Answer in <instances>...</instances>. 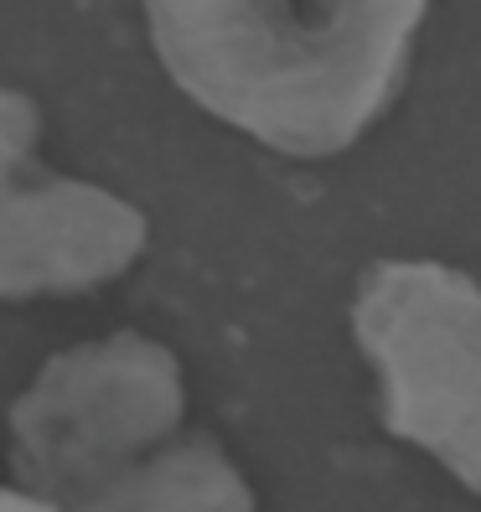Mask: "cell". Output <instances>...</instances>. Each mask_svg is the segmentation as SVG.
<instances>
[{
	"label": "cell",
	"mask_w": 481,
	"mask_h": 512,
	"mask_svg": "<svg viewBox=\"0 0 481 512\" xmlns=\"http://www.w3.org/2000/svg\"><path fill=\"white\" fill-rule=\"evenodd\" d=\"M166 78L295 161H326L363 140L409 78V47L430 0H140Z\"/></svg>",
	"instance_id": "cell-1"
},
{
	"label": "cell",
	"mask_w": 481,
	"mask_h": 512,
	"mask_svg": "<svg viewBox=\"0 0 481 512\" xmlns=\"http://www.w3.org/2000/svg\"><path fill=\"white\" fill-rule=\"evenodd\" d=\"M352 337L383 430L481 497V285L440 259H383L357 280Z\"/></svg>",
	"instance_id": "cell-2"
},
{
	"label": "cell",
	"mask_w": 481,
	"mask_h": 512,
	"mask_svg": "<svg viewBox=\"0 0 481 512\" xmlns=\"http://www.w3.org/2000/svg\"><path fill=\"white\" fill-rule=\"evenodd\" d=\"M187 383L176 352L114 331L52 352L6 414L16 487L63 502L182 430Z\"/></svg>",
	"instance_id": "cell-3"
},
{
	"label": "cell",
	"mask_w": 481,
	"mask_h": 512,
	"mask_svg": "<svg viewBox=\"0 0 481 512\" xmlns=\"http://www.w3.org/2000/svg\"><path fill=\"white\" fill-rule=\"evenodd\" d=\"M42 109L0 88V300L88 295L130 275L150 244L135 202L37 161Z\"/></svg>",
	"instance_id": "cell-4"
},
{
	"label": "cell",
	"mask_w": 481,
	"mask_h": 512,
	"mask_svg": "<svg viewBox=\"0 0 481 512\" xmlns=\"http://www.w3.org/2000/svg\"><path fill=\"white\" fill-rule=\"evenodd\" d=\"M63 512H254L244 481L213 435H182L145 450L130 466L99 476L94 487L57 502Z\"/></svg>",
	"instance_id": "cell-5"
},
{
	"label": "cell",
	"mask_w": 481,
	"mask_h": 512,
	"mask_svg": "<svg viewBox=\"0 0 481 512\" xmlns=\"http://www.w3.org/2000/svg\"><path fill=\"white\" fill-rule=\"evenodd\" d=\"M0 512H63L52 497L26 492V487H0Z\"/></svg>",
	"instance_id": "cell-6"
}]
</instances>
